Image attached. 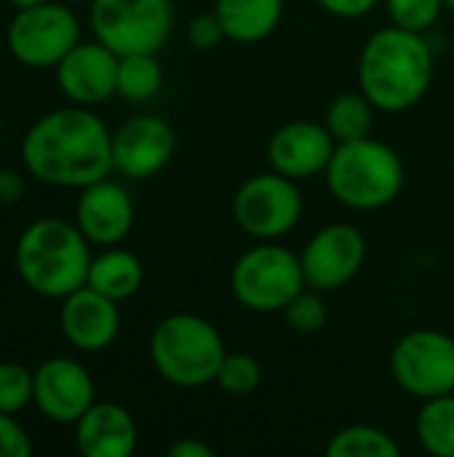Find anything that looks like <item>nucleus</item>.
<instances>
[{"instance_id": "obj_1", "label": "nucleus", "mask_w": 454, "mask_h": 457, "mask_svg": "<svg viewBox=\"0 0 454 457\" xmlns=\"http://www.w3.org/2000/svg\"><path fill=\"white\" fill-rule=\"evenodd\" d=\"M21 161L37 182L80 190L115 171L112 131L91 107H59L29 126L21 139Z\"/></svg>"}, {"instance_id": "obj_2", "label": "nucleus", "mask_w": 454, "mask_h": 457, "mask_svg": "<svg viewBox=\"0 0 454 457\" xmlns=\"http://www.w3.org/2000/svg\"><path fill=\"white\" fill-rule=\"evenodd\" d=\"M359 88L383 112H407L433 83V48L425 35L396 24L377 29L359 56Z\"/></svg>"}, {"instance_id": "obj_3", "label": "nucleus", "mask_w": 454, "mask_h": 457, "mask_svg": "<svg viewBox=\"0 0 454 457\" xmlns=\"http://www.w3.org/2000/svg\"><path fill=\"white\" fill-rule=\"evenodd\" d=\"M88 238L62 217H43L24 228L16 241L13 262L24 287L48 300H64L86 287L91 268Z\"/></svg>"}, {"instance_id": "obj_4", "label": "nucleus", "mask_w": 454, "mask_h": 457, "mask_svg": "<svg viewBox=\"0 0 454 457\" xmlns=\"http://www.w3.org/2000/svg\"><path fill=\"white\" fill-rule=\"evenodd\" d=\"M329 193L353 212L391 206L404 190V163L393 147L372 137L340 142L326 166Z\"/></svg>"}, {"instance_id": "obj_5", "label": "nucleus", "mask_w": 454, "mask_h": 457, "mask_svg": "<svg viewBox=\"0 0 454 457\" xmlns=\"http://www.w3.org/2000/svg\"><path fill=\"white\" fill-rule=\"evenodd\" d=\"M227 348L219 329L195 313H171L150 335L155 372L177 388H201L217 380Z\"/></svg>"}, {"instance_id": "obj_6", "label": "nucleus", "mask_w": 454, "mask_h": 457, "mask_svg": "<svg viewBox=\"0 0 454 457\" xmlns=\"http://www.w3.org/2000/svg\"><path fill=\"white\" fill-rule=\"evenodd\" d=\"M305 287L300 257L276 241H260L230 270V292L252 313H281Z\"/></svg>"}, {"instance_id": "obj_7", "label": "nucleus", "mask_w": 454, "mask_h": 457, "mask_svg": "<svg viewBox=\"0 0 454 457\" xmlns=\"http://www.w3.org/2000/svg\"><path fill=\"white\" fill-rule=\"evenodd\" d=\"M88 21L94 37L126 54H158L174 29L171 0H91Z\"/></svg>"}, {"instance_id": "obj_8", "label": "nucleus", "mask_w": 454, "mask_h": 457, "mask_svg": "<svg viewBox=\"0 0 454 457\" xmlns=\"http://www.w3.org/2000/svg\"><path fill=\"white\" fill-rule=\"evenodd\" d=\"M305 201L297 179L278 171L249 177L233 198L235 225L257 241H278L292 233L302 217Z\"/></svg>"}, {"instance_id": "obj_9", "label": "nucleus", "mask_w": 454, "mask_h": 457, "mask_svg": "<svg viewBox=\"0 0 454 457\" xmlns=\"http://www.w3.org/2000/svg\"><path fill=\"white\" fill-rule=\"evenodd\" d=\"M396 386L420 399H436L454 391V337L442 329H412L391 351Z\"/></svg>"}, {"instance_id": "obj_10", "label": "nucleus", "mask_w": 454, "mask_h": 457, "mask_svg": "<svg viewBox=\"0 0 454 457\" xmlns=\"http://www.w3.org/2000/svg\"><path fill=\"white\" fill-rule=\"evenodd\" d=\"M8 51L24 67H56L78 43L80 21L64 3H40L35 8L16 11L8 32Z\"/></svg>"}, {"instance_id": "obj_11", "label": "nucleus", "mask_w": 454, "mask_h": 457, "mask_svg": "<svg viewBox=\"0 0 454 457\" xmlns=\"http://www.w3.org/2000/svg\"><path fill=\"white\" fill-rule=\"evenodd\" d=\"M305 284L318 292H334L351 284L367 262V238L359 228L334 222L321 228L305 246Z\"/></svg>"}, {"instance_id": "obj_12", "label": "nucleus", "mask_w": 454, "mask_h": 457, "mask_svg": "<svg viewBox=\"0 0 454 457\" xmlns=\"http://www.w3.org/2000/svg\"><path fill=\"white\" fill-rule=\"evenodd\" d=\"M32 402L45 420L59 426H75L96 402L94 378L78 359L70 356L45 359L35 370Z\"/></svg>"}, {"instance_id": "obj_13", "label": "nucleus", "mask_w": 454, "mask_h": 457, "mask_svg": "<svg viewBox=\"0 0 454 457\" xmlns=\"http://www.w3.org/2000/svg\"><path fill=\"white\" fill-rule=\"evenodd\" d=\"M177 134L158 115H134L112 131V166L128 179H150L169 166Z\"/></svg>"}, {"instance_id": "obj_14", "label": "nucleus", "mask_w": 454, "mask_h": 457, "mask_svg": "<svg viewBox=\"0 0 454 457\" xmlns=\"http://www.w3.org/2000/svg\"><path fill=\"white\" fill-rule=\"evenodd\" d=\"M118 62L120 56L102 40L78 43L54 70L62 94L72 104L94 107L118 94Z\"/></svg>"}, {"instance_id": "obj_15", "label": "nucleus", "mask_w": 454, "mask_h": 457, "mask_svg": "<svg viewBox=\"0 0 454 457\" xmlns=\"http://www.w3.org/2000/svg\"><path fill=\"white\" fill-rule=\"evenodd\" d=\"M334 137L324 123L316 120H289L268 142V158L273 171L289 179H310L324 174L334 155Z\"/></svg>"}, {"instance_id": "obj_16", "label": "nucleus", "mask_w": 454, "mask_h": 457, "mask_svg": "<svg viewBox=\"0 0 454 457\" xmlns=\"http://www.w3.org/2000/svg\"><path fill=\"white\" fill-rule=\"evenodd\" d=\"M59 327L72 348L83 353H99L120 335V308L115 300L86 284L62 300Z\"/></svg>"}, {"instance_id": "obj_17", "label": "nucleus", "mask_w": 454, "mask_h": 457, "mask_svg": "<svg viewBox=\"0 0 454 457\" xmlns=\"http://www.w3.org/2000/svg\"><path fill=\"white\" fill-rule=\"evenodd\" d=\"M134 201L128 190L107 177L80 187L75 204V225L96 246H118L134 228Z\"/></svg>"}, {"instance_id": "obj_18", "label": "nucleus", "mask_w": 454, "mask_h": 457, "mask_svg": "<svg viewBox=\"0 0 454 457\" xmlns=\"http://www.w3.org/2000/svg\"><path fill=\"white\" fill-rule=\"evenodd\" d=\"M136 442V420L115 402H94L75 423V445L86 457H131Z\"/></svg>"}, {"instance_id": "obj_19", "label": "nucleus", "mask_w": 454, "mask_h": 457, "mask_svg": "<svg viewBox=\"0 0 454 457\" xmlns=\"http://www.w3.org/2000/svg\"><path fill=\"white\" fill-rule=\"evenodd\" d=\"M214 13L227 40L260 43L278 29L284 0H217Z\"/></svg>"}, {"instance_id": "obj_20", "label": "nucleus", "mask_w": 454, "mask_h": 457, "mask_svg": "<svg viewBox=\"0 0 454 457\" xmlns=\"http://www.w3.org/2000/svg\"><path fill=\"white\" fill-rule=\"evenodd\" d=\"M144 268L142 260L120 246H104L96 257H91L88 268V287L102 292L104 297L123 303L142 289Z\"/></svg>"}, {"instance_id": "obj_21", "label": "nucleus", "mask_w": 454, "mask_h": 457, "mask_svg": "<svg viewBox=\"0 0 454 457\" xmlns=\"http://www.w3.org/2000/svg\"><path fill=\"white\" fill-rule=\"evenodd\" d=\"M375 104L367 99V94L359 91H345L337 94L326 110V120L324 126L329 129V134L334 137V142H356V139H367L372 137V126H375Z\"/></svg>"}, {"instance_id": "obj_22", "label": "nucleus", "mask_w": 454, "mask_h": 457, "mask_svg": "<svg viewBox=\"0 0 454 457\" xmlns=\"http://www.w3.org/2000/svg\"><path fill=\"white\" fill-rule=\"evenodd\" d=\"M420 447L433 457H454V391L423 402L415 420Z\"/></svg>"}, {"instance_id": "obj_23", "label": "nucleus", "mask_w": 454, "mask_h": 457, "mask_svg": "<svg viewBox=\"0 0 454 457\" xmlns=\"http://www.w3.org/2000/svg\"><path fill=\"white\" fill-rule=\"evenodd\" d=\"M326 455L329 457H399L401 447L399 442L377 428V426H345L340 428L329 445H326Z\"/></svg>"}, {"instance_id": "obj_24", "label": "nucleus", "mask_w": 454, "mask_h": 457, "mask_svg": "<svg viewBox=\"0 0 454 457\" xmlns=\"http://www.w3.org/2000/svg\"><path fill=\"white\" fill-rule=\"evenodd\" d=\"M163 86V70L155 54H126L118 62V96L126 102H150Z\"/></svg>"}, {"instance_id": "obj_25", "label": "nucleus", "mask_w": 454, "mask_h": 457, "mask_svg": "<svg viewBox=\"0 0 454 457\" xmlns=\"http://www.w3.org/2000/svg\"><path fill=\"white\" fill-rule=\"evenodd\" d=\"M227 396H249L260 388L262 383V364L260 359H254L252 353H225L222 359V367L217 372V380H214Z\"/></svg>"}, {"instance_id": "obj_26", "label": "nucleus", "mask_w": 454, "mask_h": 457, "mask_svg": "<svg viewBox=\"0 0 454 457\" xmlns=\"http://www.w3.org/2000/svg\"><path fill=\"white\" fill-rule=\"evenodd\" d=\"M35 394V372L19 361H0V412H21Z\"/></svg>"}, {"instance_id": "obj_27", "label": "nucleus", "mask_w": 454, "mask_h": 457, "mask_svg": "<svg viewBox=\"0 0 454 457\" xmlns=\"http://www.w3.org/2000/svg\"><path fill=\"white\" fill-rule=\"evenodd\" d=\"M383 3L391 16V24L420 35H425L447 8L444 0H383Z\"/></svg>"}, {"instance_id": "obj_28", "label": "nucleus", "mask_w": 454, "mask_h": 457, "mask_svg": "<svg viewBox=\"0 0 454 457\" xmlns=\"http://www.w3.org/2000/svg\"><path fill=\"white\" fill-rule=\"evenodd\" d=\"M286 324L297 332V335H316L326 327L329 311L326 303L321 297L318 289H302L286 308H284Z\"/></svg>"}, {"instance_id": "obj_29", "label": "nucleus", "mask_w": 454, "mask_h": 457, "mask_svg": "<svg viewBox=\"0 0 454 457\" xmlns=\"http://www.w3.org/2000/svg\"><path fill=\"white\" fill-rule=\"evenodd\" d=\"M185 35H187V43L193 48H198V51H211L214 46H219L222 40H227L225 37V29H222V24H219V19H217L214 11L190 19Z\"/></svg>"}, {"instance_id": "obj_30", "label": "nucleus", "mask_w": 454, "mask_h": 457, "mask_svg": "<svg viewBox=\"0 0 454 457\" xmlns=\"http://www.w3.org/2000/svg\"><path fill=\"white\" fill-rule=\"evenodd\" d=\"M32 439L8 412H0V457H29Z\"/></svg>"}, {"instance_id": "obj_31", "label": "nucleus", "mask_w": 454, "mask_h": 457, "mask_svg": "<svg viewBox=\"0 0 454 457\" xmlns=\"http://www.w3.org/2000/svg\"><path fill=\"white\" fill-rule=\"evenodd\" d=\"M326 13L337 19H361L367 16L380 0H316Z\"/></svg>"}, {"instance_id": "obj_32", "label": "nucleus", "mask_w": 454, "mask_h": 457, "mask_svg": "<svg viewBox=\"0 0 454 457\" xmlns=\"http://www.w3.org/2000/svg\"><path fill=\"white\" fill-rule=\"evenodd\" d=\"M24 195V179L19 171L13 169H0V204L3 206H11V204H19Z\"/></svg>"}, {"instance_id": "obj_33", "label": "nucleus", "mask_w": 454, "mask_h": 457, "mask_svg": "<svg viewBox=\"0 0 454 457\" xmlns=\"http://www.w3.org/2000/svg\"><path fill=\"white\" fill-rule=\"evenodd\" d=\"M217 453L209 447V445H203L201 439H190V436H185V439H179V442H174L171 447H169V457H214Z\"/></svg>"}, {"instance_id": "obj_34", "label": "nucleus", "mask_w": 454, "mask_h": 457, "mask_svg": "<svg viewBox=\"0 0 454 457\" xmlns=\"http://www.w3.org/2000/svg\"><path fill=\"white\" fill-rule=\"evenodd\" d=\"M11 8H16V11H24V8H35V5H40V3H48V0H5Z\"/></svg>"}, {"instance_id": "obj_35", "label": "nucleus", "mask_w": 454, "mask_h": 457, "mask_svg": "<svg viewBox=\"0 0 454 457\" xmlns=\"http://www.w3.org/2000/svg\"><path fill=\"white\" fill-rule=\"evenodd\" d=\"M444 5H447L450 11H454V0H444Z\"/></svg>"}, {"instance_id": "obj_36", "label": "nucleus", "mask_w": 454, "mask_h": 457, "mask_svg": "<svg viewBox=\"0 0 454 457\" xmlns=\"http://www.w3.org/2000/svg\"><path fill=\"white\" fill-rule=\"evenodd\" d=\"M67 3H91V0H67Z\"/></svg>"}]
</instances>
